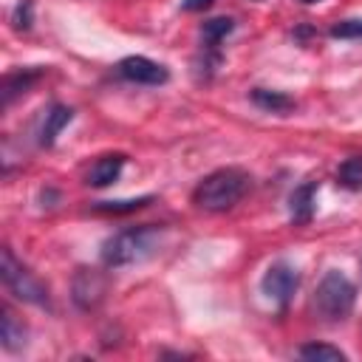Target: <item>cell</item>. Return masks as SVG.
I'll list each match as a JSON object with an SVG mask.
<instances>
[{"label": "cell", "instance_id": "11", "mask_svg": "<svg viewBox=\"0 0 362 362\" xmlns=\"http://www.w3.org/2000/svg\"><path fill=\"white\" fill-rule=\"evenodd\" d=\"M74 119V110L68 105H51L48 113H45V122H42V130H40V144L42 147H51L54 139L59 136V130Z\"/></svg>", "mask_w": 362, "mask_h": 362}, {"label": "cell", "instance_id": "21", "mask_svg": "<svg viewBox=\"0 0 362 362\" xmlns=\"http://www.w3.org/2000/svg\"><path fill=\"white\" fill-rule=\"evenodd\" d=\"M300 3H305V6H311V3H320V0H300Z\"/></svg>", "mask_w": 362, "mask_h": 362}, {"label": "cell", "instance_id": "16", "mask_svg": "<svg viewBox=\"0 0 362 362\" xmlns=\"http://www.w3.org/2000/svg\"><path fill=\"white\" fill-rule=\"evenodd\" d=\"M150 201H153V195L127 198V201H99L93 209H96V212H105V215H127V212H136V209L147 206Z\"/></svg>", "mask_w": 362, "mask_h": 362}, {"label": "cell", "instance_id": "10", "mask_svg": "<svg viewBox=\"0 0 362 362\" xmlns=\"http://www.w3.org/2000/svg\"><path fill=\"white\" fill-rule=\"evenodd\" d=\"M314 198H317V181H305L291 189L288 195V215L294 223H308L314 215Z\"/></svg>", "mask_w": 362, "mask_h": 362}, {"label": "cell", "instance_id": "12", "mask_svg": "<svg viewBox=\"0 0 362 362\" xmlns=\"http://www.w3.org/2000/svg\"><path fill=\"white\" fill-rule=\"evenodd\" d=\"M249 96H252V102H255L257 107H263V110H269V113H286V110L294 107V99H291L288 93H283V90L255 88Z\"/></svg>", "mask_w": 362, "mask_h": 362}, {"label": "cell", "instance_id": "8", "mask_svg": "<svg viewBox=\"0 0 362 362\" xmlns=\"http://www.w3.org/2000/svg\"><path fill=\"white\" fill-rule=\"evenodd\" d=\"M45 71L42 68H17V71H8L3 76V85H0V99H3V107H8L17 96L28 93V88L42 76Z\"/></svg>", "mask_w": 362, "mask_h": 362}, {"label": "cell", "instance_id": "20", "mask_svg": "<svg viewBox=\"0 0 362 362\" xmlns=\"http://www.w3.org/2000/svg\"><path fill=\"white\" fill-rule=\"evenodd\" d=\"M212 3H215V0H184L181 8H184V11H201V8H209Z\"/></svg>", "mask_w": 362, "mask_h": 362}, {"label": "cell", "instance_id": "6", "mask_svg": "<svg viewBox=\"0 0 362 362\" xmlns=\"http://www.w3.org/2000/svg\"><path fill=\"white\" fill-rule=\"evenodd\" d=\"M105 294H107V277L99 269H85V266L76 269L74 283H71V297L76 308L90 311L105 300Z\"/></svg>", "mask_w": 362, "mask_h": 362}, {"label": "cell", "instance_id": "9", "mask_svg": "<svg viewBox=\"0 0 362 362\" xmlns=\"http://www.w3.org/2000/svg\"><path fill=\"white\" fill-rule=\"evenodd\" d=\"M124 153H107V156H99L96 161H93V167L88 170V184L90 187H107V184H113L116 178H119V173H122V167H124Z\"/></svg>", "mask_w": 362, "mask_h": 362}, {"label": "cell", "instance_id": "18", "mask_svg": "<svg viewBox=\"0 0 362 362\" xmlns=\"http://www.w3.org/2000/svg\"><path fill=\"white\" fill-rule=\"evenodd\" d=\"M11 23L17 31H28L34 23V0H20L11 11Z\"/></svg>", "mask_w": 362, "mask_h": 362}, {"label": "cell", "instance_id": "17", "mask_svg": "<svg viewBox=\"0 0 362 362\" xmlns=\"http://www.w3.org/2000/svg\"><path fill=\"white\" fill-rule=\"evenodd\" d=\"M300 356L303 359H328V362H342L345 359V351L334 348V345H325V342H308L300 348Z\"/></svg>", "mask_w": 362, "mask_h": 362}, {"label": "cell", "instance_id": "4", "mask_svg": "<svg viewBox=\"0 0 362 362\" xmlns=\"http://www.w3.org/2000/svg\"><path fill=\"white\" fill-rule=\"evenodd\" d=\"M0 277H3L6 288H8L17 300H23V303H28V305H40V308L48 305V288H45V283H42L40 277H34V274L14 257L11 249H3Z\"/></svg>", "mask_w": 362, "mask_h": 362}, {"label": "cell", "instance_id": "13", "mask_svg": "<svg viewBox=\"0 0 362 362\" xmlns=\"http://www.w3.org/2000/svg\"><path fill=\"white\" fill-rule=\"evenodd\" d=\"M0 339L6 351H17L25 345V325L17 322V317L8 308H3V317H0Z\"/></svg>", "mask_w": 362, "mask_h": 362}, {"label": "cell", "instance_id": "5", "mask_svg": "<svg viewBox=\"0 0 362 362\" xmlns=\"http://www.w3.org/2000/svg\"><path fill=\"white\" fill-rule=\"evenodd\" d=\"M297 286H300V274H297V269H294L291 263H286V260L272 263V266L266 269L263 280H260L263 294H266L269 300H274L277 305H283V308H286L288 300L294 297Z\"/></svg>", "mask_w": 362, "mask_h": 362}, {"label": "cell", "instance_id": "1", "mask_svg": "<svg viewBox=\"0 0 362 362\" xmlns=\"http://www.w3.org/2000/svg\"><path fill=\"white\" fill-rule=\"evenodd\" d=\"M161 238H164L161 226H150V223L127 226L102 243V263L107 269H124V266L141 263L158 252Z\"/></svg>", "mask_w": 362, "mask_h": 362}, {"label": "cell", "instance_id": "7", "mask_svg": "<svg viewBox=\"0 0 362 362\" xmlns=\"http://www.w3.org/2000/svg\"><path fill=\"white\" fill-rule=\"evenodd\" d=\"M119 76L127 79V82H136V85H164L170 79V71L158 62H153L150 57H141V54H133V57H124L119 65H116Z\"/></svg>", "mask_w": 362, "mask_h": 362}, {"label": "cell", "instance_id": "14", "mask_svg": "<svg viewBox=\"0 0 362 362\" xmlns=\"http://www.w3.org/2000/svg\"><path fill=\"white\" fill-rule=\"evenodd\" d=\"M235 31V20L232 17H212L201 25V40H204V48H218L229 34Z\"/></svg>", "mask_w": 362, "mask_h": 362}, {"label": "cell", "instance_id": "15", "mask_svg": "<svg viewBox=\"0 0 362 362\" xmlns=\"http://www.w3.org/2000/svg\"><path fill=\"white\" fill-rule=\"evenodd\" d=\"M337 184L342 189H351V192H359L362 189V156H354V158H345L337 170Z\"/></svg>", "mask_w": 362, "mask_h": 362}, {"label": "cell", "instance_id": "3", "mask_svg": "<svg viewBox=\"0 0 362 362\" xmlns=\"http://www.w3.org/2000/svg\"><path fill=\"white\" fill-rule=\"evenodd\" d=\"M354 303H356V286L337 269L325 272V277L320 280V286L314 291L317 314L328 322H337V320H345L351 314Z\"/></svg>", "mask_w": 362, "mask_h": 362}, {"label": "cell", "instance_id": "2", "mask_svg": "<svg viewBox=\"0 0 362 362\" xmlns=\"http://www.w3.org/2000/svg\"><path fill=\"white\" fill-rule=\"evenodd\" d=\"M252 178L246 170L240 167H221L215 173H209L192 192L195 204L201 209H209V212H226L232 209L249 189Z\"/></svg>", "mask_w": 362, "mask_h": 362}, {"label": "cell", "instance_id": "19", "mask_svg": "<svg viewBox=\"0 0 362 362\" xmlns=\"http://www.w3.org/2000/svg\"><path fill=\"white\" fill-rule=\"evenodd\" d=\"M331 37L337 40H362V20H342V23H334L328 28Z\"/></svg>", "mask_w": 362, "mask_h": 362}]
</instances>
